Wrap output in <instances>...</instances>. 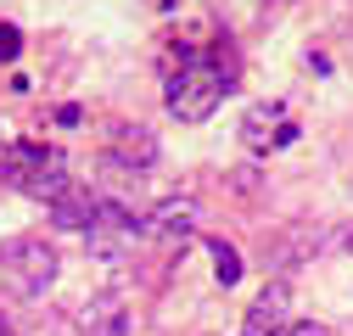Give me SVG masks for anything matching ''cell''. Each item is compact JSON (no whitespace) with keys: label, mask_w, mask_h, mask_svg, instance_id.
Instances as JSON below:
<instances>
[{"label":"cell","mask_w":353,"mask_h":336,"mask_svg":"<svg viewBox=\"0 0 353 336\" xmlns=\"http://www.w3.org/2000/svg\"><path fill=\"white\" fill-rule=\"evenodd\" d=\"M241 140H247L252 151H281V146H292V140H297V123L286 118V101H258V107H247Z\"/></svg>","instance_id":"3957f363"},{"label":"cell","mask_w":353,"mask_h":336,"mask_svg":"<svg viewBox=\"0 0 353 336\" xmlns=\"http://www.w3.org/2000/svg\"><path fill=\"white\" fill-rule=\"evenodd\" d=\"M208 252H213V269H219V286H236V280H241V252H236L230 241H208Z\"/></svg>","instance_id":"8fae6325"},{"label":"cell","mask_w":353,"mask_h":336,"mask_svg":"<svg viewBox=\"0 0 353 336\" xmlns=\"http://www.w3.org/2000/svg\"><path fill=\"white\" fill-rule=\"evenodd\" d=\"M286 308H292V286L286 280H270L258 291V303L247 308V330L241 336H281L292 319H286Z\"/></svg>","instance_id":"277c9868"},{"label":"cell","mask_w":353,"mask_h":336,"mask_svg":"<svg viewBox=\"0 0 353 336\" xmlns=\"http://www.w3.org/2000/svg\"><path fill=\"white\" fill-rule=\"evenodd\" d=\"M174 56H180V67H174V78H168V112L180 123H202L219 101H225L230 84L219 78L208 67V56H196V51H174Z\"/></svg>","instance_id":"6da1fadb"},{"label":"cell","mask_w":353,"mask_h":336,"mask_svg":"<svg viewBox=\"0 0 353 336\" xmlns=\"http://www.w3.org/2000/svg\"><path fill=\"white\" fill-rule=\"evenodd\" d=\"M0 336H17V330H12V319H6V314H0Z\"/></svg>","instance_id":"5bb4252c"},{"label":"cell","mask_w":353,"mask_h":336,"mask_svg":"<svg viewBox=\"0 0 353 336\" xmlns=\"http://www.w3.org/2000/svg\"><path fill=\"white\" fill-rule=\"evenodd\" d=\"M141 224H146L152 241H185V235L196 230V202H191V196H163Z\"/></svg>","instance_id":"5b68a950"},{"label":"cell","mask_w":353,"mask_h":336,"mask_svg":"<svg viewBox=\"0 0 353 336\" xmlns=\"http://www.w3.org/2000/svg\"><path fill=\"white\" fill-rule=\"evenodd\" d=\"M79 336H129V303L118 291H96L79 314Z\"/></svg>","instance_id":"8992f818"},{"label":"cell","mask_w":353,"mask_h":336,"mask_svg":"<svg viewBox=\"0 0 353 336\" xmlns=\"http://www.w3.org/2000/svg\"><path fill=\"white\" fill-rule=\"evenodd\" d=\"M342 246H347V252H353V230H347V241H342Z\"/></svg>","instance_id":"9a60e30c"},{"label":"cell","mask_w":353,"mask_h":336,"mask_svg":"<svg viewBox=\"0 0 353 336\" xmlns=\"http://www.w3.org/2000/svg\"><path fill=\"white\" fill-rule=\"evenodd\" d=\"M51 162H62V151L57 146H39V140H17L12 151H6V180L12 185H28L39 168H51Z\"/></svg>","instance_id":"ba28073f"},{"label":"cell","mask_w":353,"mask_h":336,"mask_svg":"<svg viewBox=\"0 0 353 336\" xmlns=\"http://www.w3.org/2000/svg\"><path fill=\"white\" fill-rule=\"evenodd\" d=\"M17 51H23V34L12 23H0V62H17Z\"/></svg>","instance_id":"7c38bea8"},{"label":"cell","mask_w":353,"mask_h":336,"mask_svg":"<svg viewBox=\"0 0 353 336\" xmlns=\"http://www.w3.org/2000/svg\"><path fill=\"white\" fill-rule=\"evenodd\" d=\"M281 336H331V325H314V319H297V325H286Z\"/></svg>","instance_id":"4fadbf2b"},{"label":"cell","mask_w":353,"mask_h":336,"mask_svg":"<svg viewBox=\"0 0 353 336\" xmlns=\"http://www.w3.org/2000/svg\"><path fill=\"white\" fill-rule=\"evenodd\" d=\"M0 264H6V275L23 297H46L51 280H57V246L39 241V235H17V241L0 246Z\"/></svg>","instance_id":"7a4b0ae2"},{"label":"cell","mask_w":353,"mask_h":336,"mask_svg":"<svg viewBox=\"0 0 353 336\" xmlns=\"http://www.w3.org/2000/svg\"><path fill=\"white\" fill-rule=\"evenodd\" d=\"M51 224H57V230H73V235H90V224H96V196L79 191V185H68V191L51 202Z\"/></svg>","instance_id":"52a82bcc"},{"label":"cell","mask_w":353,"mask_h":336,"mask_svg":"<svg viewBox=\"0 0 353 336\" xmlns=\"http://www.w3.org/2000/svg\"><path fill=\"white\" fill-rule=\"evenodd\" d=\"M23 191H28L34 202H46V207H51V202H57V196L68 191V162H51V168H39V174H34V180H28Z\"/></svg>","instance_id":"30bf717a"},{"label":"cell","mask_w":353,"mask_h":336,"mask_svg":"<svg viewBox=\"0 0 353 336\" xmlns=\"http://www.w3.org/2000/svg\"><path fill=\"white\" fill-rule=\"evenodd\" d=\"M270 6H286V0H270Z\"/></svg>","instance_id":"2e32d148"},{"label":"cell","mask_w":353,"mask_h":336,"mask_svg":"<svg viewBox=\"0 0 353 336\" xmlns=\"http://www.w3.org/2000/svg\"><path fill=\"white\" fill-rule=\"evenodd\" d=\"M112 157H118V162H129V168H152V162H157V140H152L146 129H135V135L123 129V135H118V151H112Z\"/></svg>","instance_id":"9c48e42d"}]
</instances>
